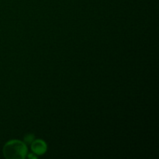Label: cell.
Returning a JSON list of instances; mask_svg holds the SVG:
<instances>
[{
    "label": "cell",
    "mask_w": 159,
    "mask_h": 159,
    "mask_svg": "<svg viewBox=\"0 0 159 159\" xmlns=\"http://www.w3.org/2000/svg\"><path fill=\"white\" fill-rule=\"evenodd\" d=\"M31 149L34 155H43L47 151V145L45 142L42 140H36L32 142Z\"/></svg>",
    "instance_id": "cell-2"
},
{
    "label": "cell",
    "mask_w": 159,
    "mask_h": 159,
    "mask_svg": "<svg viewBox=\"0 0 159 159\" xmlns=\"http://www.w3.org/2000/svg\"><path fill=\"white\" fill-rule=\"evenodd\" d=\"M27 148L26 144L18 140H12L5 144L3 155L8 159H22L26 157Z\"/></svg>",
    "instance_id": "cell-1"
},
{
    "label": "cell",
    "mask_w": 159,
    "mask_h": 159,
    "mask_svg": "<svg viewBox=\"0 0 159 159\" xmlns=\"http://www.w3.org/2000/svg\"><path fill=\"white\" fill-rule=\"evenodd\" d=\"M34 139V136L33 134H27L26 136H25L24 141L26 143H31Z\"/></svg>",
    "instance_id": "cell-3"
}]
</instances>
